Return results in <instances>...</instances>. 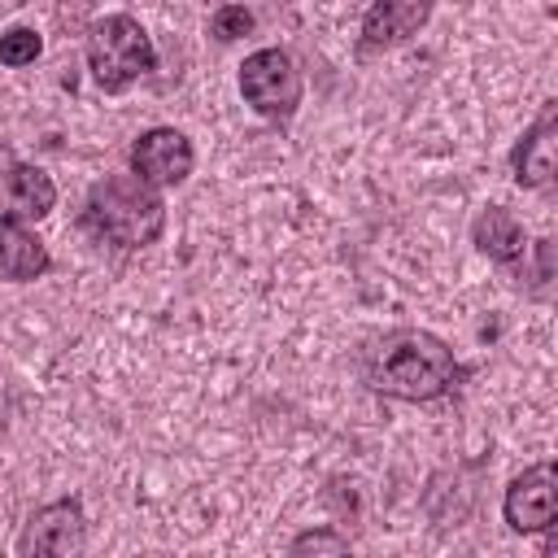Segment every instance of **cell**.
<instances>
[{"instance_id":"obj_7","label":"cell","mask_w":558,"mask_h":558,"mask_svg":"<svg viewBox=\"0 0 558 558\" xmlns=\"http://www.w3.org/2000/svg\"><path fill=\"white\" fill-rule=\"evenodd\" d=\"M83 545H87V519H83L78 497H61V501L35 510L17 541L22 554H52V558L78 554Z\"/></svg>"},{"instance_id":"obj_14","label":"cell","mask_w":558,"mask_h":558,"mask_svg":"<svg viewBox=\"0 0 558 558\" xmlns=\"http://www.w3.org/2000/svg\"><path fill=\"white\" fill-rule=\"evenodd\" d=\"M209 31H214V39L231 44V39H240V35L253 31V13H248L244 4H222V9L209 17Z\"/></svg>"},{"instance_id":"obj_5","label":"cell","mask_w":558,"mask_h":558,"mask_svg":"<svg viewBox=\"0 0 558 558\" xmlns=\"http://www.w3.org/2000/svg\"><path fill=\"white\" fill-rule=\"evenodd\" d=\"M196 153L192 140L174 126H148L135 144H131V174H140L153 187H174L192 174Z\"/></svg>"},{"instance_id":"obj_12","label":"cell","mask_w":558,"mask_h":558,"mask_svg":"<svg viewBox=\"0 0 558 558\" xmlns=\"http://www.w3.org/2000/svg\"><path fill=\"white\" fill-rule=\"evenodd\" d=\"M4 187H9V205L17 218H44L57 205V183L31 161H17L4 179Z\"/></svg>"},{"instance_id":"obj_4","label":"cell","mask_w":558,"mask_h":558,"mask_svg":"<svg viewBox=\"0 0 558 558\" xmlns=\"http://www.w3.org/2000/svg\"><path fill=\"white\" fill-rule=\"evenodd\" d=\"M240 96L270 122H288L301 105V70L283 48H257L240 65Z\"/></svg>"},{"instance_id":"obj_6","label":"cell","mask_w":558,"mask_h":558,"mask_svg":"<svg viewBox=\"0 0 558 558\" xmlns=\"http://www.w3.org/2000/svg\"><path fill=\"white\" fill-rule=\"evenodd\" d=\"M554 510H558V471H554V462H536V466H527L523 475L510 480L501 514L514 532H545L554 523Z\"/></svg>"},{"instance_id":"obj_2","label":"cell","mask_w":558,"mask_h":558,"mask_svg":"<svg viewBox=\"0 0 558 558\" xmlns=\"http://www.w3.org/2000/svg\"><path fill=\"white\" fill-rule=\"evenodd\" d=\"M83 227L118 248H144L161 235L166 227V201L157 196L153 183L140 174H105L92 183L87 205H83Z\"/></svg>"},{"instance_id":"obj_1","label":"cell","mask_w":558,"mask_h":558,"mask_svg":"<svg viewBox=\"0 0 558 558\" xmlns=\"http://www.w3.org/2000/svg\"><path fill=\"white\" fill-rule=\"evenodd\" d=\"M453 379H458L453 349L423 327L388 331L366 353V384L397 401H436L453 388Z\"/></svg>"},{"instance_id":"obj_9","label":"cell","mask_w":558,"mask_h":558,"mask_svg":"<svg viewBox=\"0 0 558 558\" xmlns=\"http://www.w3.org/2000/svg\"><path fill=\"white\" fill-rule=\"evenodd\" d=\"M432 17V0H375L362 17V52L397 48L418 35Z\"/></svg>"},{"instance_id":"obj_10","label":"cell","mask_w":558,"mask_h":558,"mask_svg":"<svg viewBox=\"0 0 558 558\" xmlns=\"http://www.w3.org/2000/svg\"><path fill=\"white\" fill-rule=\"evenodd\" d=\"M52 266L44 240L17 218V214H0V275L9 283H31Z\"/></svg>"},{"instance_id":"obj_15","label":"cell","mask_w":558,"mask_h":558,"mask_svg":"<svg viewBox=\"0 0 558 558\" xmlns=\"http://www.w3.org/2000/svg\"><path fill=\"white\" fill-rule=\"evenodd\" d=\"M344 549H349V541L336 532H301L288 545V554H344Z\"/></svg>"},{"instance_id":"obj_8","label":"cell","mask_w":558,"mask_h":558,"mask_svg":"<svg viewBox=\"0 0 558 558\" xmlns=\"http://www.w3.org/2000/svg\"><path fill=\"white\" fill-rule=\"evenodd\" d=\"M558 166V100H545L532 126L519 135L510 153V170L519 187H549Z\"/></svg>"},{"instance_id":"obj_3","label":"cell","mask_w":558,"mask_h":558,"mask_svg":"<svg viewBox=\"0 0 558 558\" xmlns=\"http://www.w3.org/2000/svg\"><path fill=\"white\" fill-rule=\"evenodd\" d=\"M157 65V48L148 31L131 13H109L87 35V70L100 92H122Z\"/></svg>"},{"instance_id":"obj_11","label":"cell","mask_w":558,"mask_h":558,"mask_svg":"<svg viewBox=\"0 0 558 558\" xmlns=\"http://www.w3.org/2000/svg\"><path fill=\"white\" fill-rule=\"evenodd\" d=\"M471 240H475V248L484 253V257H493V262H519V257H527V231H523V222L506 209V205H484L480 214H475V222H471Z\"/></svg>"},{"instance_id":"obj_13","label":"cell","mask_w":558,"mask_h":558,"mask_svg":"<svg viewBox=\"0 0 558 558\" xmlns=\"http://www.w3.org/2000/svg\"><path fill=\"white\" fill-rule=\"evenodd\" d=\"M39 52H44V39H39L31 26H13V31H4V35H0V61H4V65H13V70L31 65Z\"/></svg>"}]
</instances>
